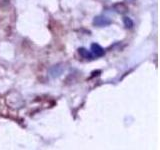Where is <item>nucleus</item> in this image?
<instances>
[{
  "label": "nucleus",
  "instance_id": "nucleus-5",
  "mask_svg": "<svg viewBox=\"0 0 160 150\" xmlns=\"http://www.w3.org/2000/svg\"><path fill=\"white\" fill-rule=\"evenodd\" d=\"M78 53L82 58L84 59H87V60H92L94 59L93 57V54L91 53L90 51H88L87 49L84 48V47H80V48H78Z\"/></svg>",
  "mask_w": 160,
  "mask_h": 150
},
{
  "label": "nucleus",
  "instance_id": "nucleus-6",
  "mask_svg": "<svg viewBox=\"0 0 160 150\" xmlns=\"http://www.w3.org/2000/svg\"><path fill=\"white\" fill-rule=\"evenodd\" d=\"M123 24H124V26L126 28H132L133 25H134V23H133L132 19H131L130 17H124L123 18Z\"/></svg>",
  "mask_w": 160,
  "mask_h": 150
},
{
  "label": "nucleus",
  "instance_id": "nucleus-4",
  "mask_svg": "<svg viewBox=\"0 0 160 150\" xmlns=\"http://www.w3.org/2000/svg\"><path fill=\"white\" fill-rule=\"evenodd\" d=\"M112 8L114 9L115 12L119 13V14H124L128 11V7L126 6V4L123 3V2H118V3H115Z\"/></svg>",
  "mask_w": 160,
  "mask_h": 150
},
{
  "label": "nucleus",
  "instance_id": "nucleus-2",
  "mask_svg": "<svg viewBox=\"0 0 160 150\" xmlns=\"http://www.w3.org/2000/svg\"><path fill=\"white\" fill-rule=\"evenodd\" d=\"M112 23L111 19H109L108 17L104 16V15H98L93 18V24L98 27H105Z\"/></svg>",
  "mask_w": 160,
  "mask_h": 150
},
{
  "label": "nucleus",
  "instance_id": "nucleus-3",
  "mask_svg": "<svg viewBox=\"0 0 160 150\" xmlns=\"http://www.w3.org/2000/svg\"><path fill=\"white\" fill-rule=\"evenodd\" d=\"M91 53L96 57H102L105 54V51L102 47L97 43H92L91 44Z\"/></svg>",
  "mask_w": 160,
  "mask_h": 150
},
{
  "label": "nucleus",
  "instance_id": "nucleus-1",
  "mask_svg": "<svg viewBox=\"0 0 160 150\" xmlns=\"http://www.w3.org/2000/svg\"><path fill=\"white\" fill-rule=\"evenodd\" d=\"M64 70H65L64 65L62 64V63H58V64H55L49 68L48 73L51 78H58L59 76L62 75V73L64 72Z\"/></svg>",
  "mask_w": 160,
  "mask_h": 150
},
{
  "label": "nucleus",
  "instance_id": "nucleus-7",
  "mask_svg": "<svg viewBox=\"0 0 160 150\" xmlns=\"http://www.w3.org/2000/svg\"><path fill=\"white\" fill-rule=\"evenodd\" d=\"M125 1H126V2H134L135 0H125Z\"/></svg>",
  "mask_w": 160,
  "mask_h": 150
}]
</instances>
